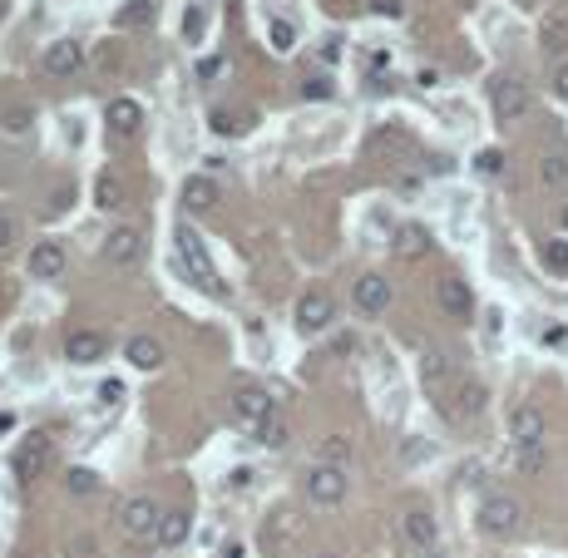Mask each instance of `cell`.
<instances>
[{
    "mask_svg": "<svg viewBox=\"0 0 568 558\" xmlns=\"http://www.w3.org/2000/svg\"><path fill=\"white\" fill-rule=\"evenodd\" d=\"M178 267L188 272V282H198L208 297H223L227 287H223V277H217V267H213V258H208V247H203V237L198 233H178Z\"/></svg>",
    "mask_w": 568,
    "mask_h": 558,
    "instance_id": "obj_1",
    "label": "cell"
},
{
    "mask_svg": "<svg viewBox=\"0 0 568 558\" xmlns=\"http://www.w3.org/2000/svg\"><path fill=\"white\" fill-rule=\"evenodd\" d=\"M119 529H124V539H134V543H159L163 509L153 500H129L124 509H119Z\"/></svg>",
    "mask_w": 568,
    "mask_h": 558,
    "instance_id": "obj_2",
    "label": "cell"
},
{
    "mask_svg": "<svg viewBox=\"0 0 568 558\" xmlns=\"http://www.w3.org/2000/svg\"><path fill=\"white\" fill-rule=\"evenodd\" d=\"M479 529L489 533V539H514L519 533V519H524V509H519V500H510V494H489L485 504H479Z\"/></svg>",
    "mask_w": 568,
    "mask_h": 558,
    "instance_id": "obj_3",
    "label": "cell"
},
{
    "mask_svg": "<svg viewBox=\"0 0 568 558\" xmlns=\"http://www.w3.org/2000/svg\"><path fill=\"white\" fill-rule=\"evenodd\" d=\"M307 500L311 504H321V509H336L346 500V469L342 465H311L307 469Z\"/></svg>",
    "mask_w": 568,
    "mask_h": 558,
    "instance_id": "obj_4",
    "label": "cell"
},
{
    "mask_svg": "<svg viewBox=\"0 0 568 558\" xmlns=\"http://www.w3.org/2000/svg\"><path fill=\"white\" fill-rule=\"evenodd\" d=\"M435 307L450 321H469L475 317V292H469V282H460V277H440L435 282Z\"/></svg>",
    "mask_w": 568,
    "mask_h": 558,
    "instance_id": "obj_5",
    "label": "cell"
},
{
    "mask_svg": "<svg viewBox=\"0 0 568 558\" xmlns=\"http://www.w3.org/2000/svg\"><path fill=\"white\" fill-rule=\"evenodd\" d=\"M401 533H405V543H410L415 553H435V543H440L435 514H430V509H420V504H410L405 514H401Z\"/></svg>",
    "mask_w": 568,
    "mask_h": 558,
    "instance_id": "obj_6",
    "label": "cell"
},
{
    "mask_svg": "<svg viewBox=\"0 0 568 558\" xmlns=\"http://www.w3.org/2000/svg\"><path fill=\"white\" fill-rule=\"evenodd\" d=\"M331 321H336V301L326 292H307L297 301V332L301 336H321Z\"/></svg>",
    "mask_w": 568,
    "mask_h": 558,
    "instance_id": "obj_7",
    "label": "cell"
},
{
    "mask_svg": "<svg viewBox=\"0 0 568 558\" xmlns=\"http://www.w3.org/2000/svg\"><path fill=\"white\" fill-rule=\"evenodd\" d=\"M391 282H385L381 272H366V277H356V287H352V301H356V311L361 317H381L385 307H391Z\"/></svg>",
    "mask_w": 568,
    "mask_h": 558,
    "instance_id": "obj_8",
    "label": "cell"
},
{
    "mask_svg": "<svg viewBox=\"0 0 568 558\" xmlns=\"http://www.w3.org/2000/svg\"><path fill=\"white\" fill-rule=\"evenodd\" d=\"M233 416H237V426L258 430L262 420H272V416H277V400H272L268 391H258V385H247V391H237V395H233Z\"/></svg>",
    "mask_w": 568,
    "mask_h": 558,
    "instance_id": "obj_9",
    "label": "cell"
},
{
    "mask_svg": "<svg viewBox=\"0 0 568 558\" xmlns=\"http://www.w3.org/2000/svg\"><path fill=\"white\" fill-rule=\"evenodd\" d=\"M494 119L500 124H514V119H524L529 114V89L519 79H494Z\"/></svg>",
    "mask_w": 568,
    "mask_h": 558,
    "instance_id": "obj_10",
    "label": "cell"
},
{
    "mask_svg": "<svg viewBox=\"0 0 568 558\" xmlns=\"http://www.w3.org/2000/svg\"><path fill=\"white\" fill-rule=\"evenodd\" d=\"M104 258H109V267H139L143 233H139V227H114V233L104 237Z\"/></svg>",
    "mask_w": 568,
    "mask_h": 558,
    "instance_id": "obj_11",
    "label": "cell"
},
{
    "mask_svg": "<svg viewBox=\"0 0 568 558\" xmlns=\"http://www.w3.org/2000/svg\"><path fill=\"white\" fill-rule=\"evenodd\" d=\"M65 267H69L65 242H35L30 247V277L35 282H55V277H65Z\"/></svg>",
    "mask_w": 568,
    "mask_h": 558,
    "instance_id": "obj_12",
    "label": "cell"
},
{
    "mask_svg": "<svg viewBox=\"0 0 568 558\" xmlns=\"http://www.w3.org/2000/svg\"><path fill=\"white\" fill-rule=\"evenodd\" d=\"M45 469H50V435H30V440L16 450V475L20 479H40Z\"/></svg>",
    "mask_w": 568,
    "mask_h": 558,
    "instance_id": "obj_13",
    "label": "cell"
},
{
    "mask_svg": "<svg viewBox=\"0 0 568 558\" xmlns=\"http://www.w3.org/2000/svg\"><path fill=\"white\" fill-rule=\"evenodd\" d=\"M217 203H223V188H217V178H208V174L184 178V208H188V213H213Z\"/></svg>",
    "mask_w": 568,
    "mask_h": 558,
    "instance_id": "obj_14",
    "label": "cell"
},
{
    "mask_svg": "<svg viewBox=\"0 0 568 558\" xmlns=\"http://www.w3.org/2000/svg\"><path fill=\"white\" fill-rule=\"evenodd\" d=\"M510 440H514V450H524V445H543V416L534 405L510 410Z\"/></svg>",
    "mask_w": 568,
    "mask_h": 558,
    "instance_id": "obj_15",
    "label": "cell"
},
{
    "mask_svg": "<svg viewBox=\"0 0 568 558\" xmlns=\"http://www.w3.org/2000/svg\"><path fill=\"white\" fill-rule=\"evenodd\" d=\"M79 65H84V45H79V40H55V45H45V69H50V75L69 79Z\"/></svg>",
    "mask_w": 568,
    "mask_h": 558,
    "instance_id": "obj_16",
    "label": "cell"
},
{
    "mask_svg": "<svg viewBox=\"0 0 568 558\" xmlns=\"http://www.w3.org/2000/svg\"><path fill=\"white\" fill-rule=\"evenodd\" d=\"M124 356H129V366H134V371H159L163 366V342H159V336H129Z\"/></svg>",
    "mask_w": 568,
    "mask_h": 558,
    "instance_id": "obj_17",
    "label": "cell"
},
{
    "mask_svg": "<svg viewBox=\"0 0 568 558\" xmlns=\"http://www.w3.org/2000/svg\"><path fill=\"white\" fill-rule=\"evenodd\" d=\"M65 356L75 361V366H94V361L104 356V336L100 332H69L65 336Z\"/></svg>",
    "mask_w": 568,
    "mask_h": 558,
    "instance_id": "obj_18",
    "label": "cell"
},
{
    "mask_svg": "<svg viewBox=\"0 0 568 558\" xmlns=\"http://www.w3.org/2000/svg\"><path fill=\"white\" fill-rule=\"evenodd\" d=\"M104 119H109V129H114L119 139H129V133H139V124H143V109L134 100H109Z\"/></svg>",
    "mask_w": 568,
    "mask_h": 558,
    "instance_id": "obj_19",
    "label": "cell"
},
{
    "mask_svg": "<svg viewBox=\"0 0 568 558\" xmlns=\"http://www.w3.org/2000/svg\"><path fill=\"white\" fill-rule=\"evenodd\" d=\"M395 252H401L405 262H420L430 252V233L420 223H405V227H395Z\"/></svg>",
    "mask_w": 568,
    "mask_h": 558,
    "instance_id": "obj_20",
    "label": "cell"
},
{
    "mask_svg": "<svg viewBox=\"0 0 568 558\" xmlns=\"http://www.w3.org/2000/svg\"><path fill=\"white\" fill-rule=\"evenodd\" d=\"M420 381H426L430 391H440V385L450 381V356H445L440 346H426V351H420Z\"/></svg>",
    "mask_w": 568,
    "mask_h": 558,
    "instance_id": "obj_21",
    "label": "cell"
},
{
    "mask_svg": "<svg viewBox=\"0 0 568 558\" xmlns=\"http://www.w3.org/2000/svg\"><path fill=\"white\" fill-rule=\"evenodd\" d=\"M539 40H543V50H568V5H559L553 16H543Z\"/></svg>",
    "mask_w": 568,
    "mask_h": 558,
    "instance_id": "obj_22",
    "label": "cell"
},
{
    "mask_svg": "<svg viewBox=\"0 0 568 558\" xmlns=\"http://www.w3.org/2000/svg\"><path fill=\"white\" fill-rule=\"evenodd\" d=\"M258 445H262V450H287V445H292V426L282 420V410L258 426Z\"/></svg>",
    "mask_w": 568,
    "mask_h": 558,
    "instance_id": "obj_23",
    "label": "cell"
},
{
    "mask_svg": "<svg viewBox=\"0 0 568 558\" xmlns=\"http://www.w3.org/2000/svg\"><path fill=\"white\" fill-rule=\"evenodd\" d=\"M94 203H100L104 213L124 208V178H119V174H104L100 184H94Z\"/></svg>",
    "mask_w": 568,
    "mask_h": 558,
    "instance_id": "obj_24",
    "label": "cell"
},
{
    "mask_svg": "<svg viewBox=\"0 0 568 558\" xmlns=\"http://www.w3.org/2000/svg\"><path fill=\"white\" fill-rule=\"evenodd\" d=\"M268 40H272L277 55H292L297 50V26H292V20H282V16H272L268 20Z\"/></svg>",
    "mask_w": 568,
    "mask_h": 558,
    "instance_id": "obj_25",
    "label": "cell"
},
{
    "mask_svg": "<svg viewBox=\"0 0 568 558\" xmlns=\"http://www.w3.org/2000/svg\"><path fill=\"white\" fill-rule=\"evenodd\" d=\"M539 184H543V188L568 184V159H563V153H549V159L539 163Z\"/></svg>",
    "mask_w": 568,
    "mask_h": 558,
    "instance_id": "obj_26",
    "label": "cell"
},
{
    "mask_svg": "<svg viewBox=\"0 0 568 558\" xmlns=\"http://www.w3.org/2000/svg\"><path fill=\"white\" fill-rule=\"evenodd\" d=\"M188 539V514H163V529H159V543L163 549H178Z\"/></svg>",
    "mask_w": 568,
    "mask_h": 558,
    "instance_id": "obj_27",
    "label": "cell"
},
{
    "mask_svg": "<svg viewBox=\"0 0 568 558\" xmlns=\"http://www.w3.org/2000/svg\"><path fill=\"white\" fill-rule=\"evenodd\" d=\"M346 459H352V440H346V435H326L321 440V465H342L346 469Z\"/></svg>",
    "mask_w": 568,
    "mask_h": 558,
    "instance_id": "obj_28",
    "label": "cell"
},
{
    "mask_svg": "<svg viewBox=\"0 0 568 558\" xmlns=\"http://www.w3.org/2000/svg\"><path fill=\"white\" fill-rule=\"evenodd\" d=\"M479 410H485V385H460V410H455V416H479Z\"/></svg>",
    "mask_w": 568,
    "mask_h": 558,
    "instance_id": "obj_29",
    "label": "cell"
},
{
    "mask_svg": "<svg viewBox=\"0 0 568 558\" xmlns=\"http://www.w3.org/2000/svg\"><path fill=\"white\" fill-rule=\"evenodd\" d=\"M543 267H549L553 277H563L568 272V242H549V247H543Z\"/></svg>",
    "mask_w": 568,
    "mask_h": 558,
    "instance_id": "obj_30",
    "label": "cell"
},
{
    "mask_svg": "<svg viewBox=\"0 0 568 558\" xmlns=\"http://www.w3.org/2000/svg\"><path fill=\"white\" fill-rule=\"evenodd\" d=\"M475 174H479V178H500V174H504V153H500V149H485V153L475 159Z\"/></svg>",
    "mask_w": 568,
    "mask_h": 558,
    "instance_id": "obj_31",
    "label": "cell"
},
{
    "mask_svg": "<svg viewBox=\"0 0 568 558\" xmlns=\"http://www.w3.org/2000/svg\"><path fill=\"white\" fill-rule=\"evenodd\" d=\"M336 94V84L326 79V75H311V79H301V100H331Z\"/></svg>",
    "mask_w": 568,
    "mask_h": 558,
    "instance_id": "obj_32",
    "label": "cell"
},
{
    "mask_svg": "<svg viewBox=\"0 0 568 558\" xmlns=\"http://www.w3.org/2000/svg\"><path fill=\"white\" fill-rule=\"evenodd\" d=\"M65 484H69V494H94V484H100V475H94V469H69V475H65Z\"/></svg>",
    "mask_w": 568,
    "mask_h": 558,
    "instance_id": "obj_33",
    "label": "cell"
},
{
    "mask_svg": "<svg viewBox=\"0 0 568 558\" xmlns=\"http://www.w3.org/2000/svg\"><path fill=\"white\" fill-rule=\"evenodd\" d=\"M519 469H524V475H539L543 469V445H524V450H519Z\"/></svg>",
    "mask_w": 568,
    "mask_h": 558,
    "instance_id": "obj_34",
    "label": "cell"
},
{
    "mask_svg": "<svg viewBox=\"0 0 568 558\" xmlns=\"http://www.w3.org/2000/svg\"><path fill=\"white\" fill-rule=\"evenodd\" d=\"M16 237H20V223H16V213H5V208H0V252H5Z\"/></svg>",
    "mask_w": 568,
    "mask_h": 558,
    "instance_id": "obj_35",
    "label": "cell"
},
{
    "mask_svg": "<svg viewBox=\"0 0 568 558\" xmlns=\"http://www.w3.org/2000/svg\"><path fill=\"white\" fill-rule=\"evenodd\" d=\"M539 342H543V346H553V351L568 346V326H559V321H553V326H543V336H539Z\"/></svg>",
    "mask_w": 568,
    "mask_h": 558,
    "instance_id": "obj_36",
    "label": "cell"
},
{
    "mask_svg": "<svg viewBox=\"0 0 568 558\" xmlns=\"http://www.w3.org/2000/svg\"><path fill=\"white\" fill-rule=\"evenodd\" d=\"M35 124V119L26 114V109H10V114H5V133H26Z\"/></svg>",
    "mask_w": 568,
    "mask_h": 558,
    "instance_id": "obj_37",
    "label": "cell"
},
{
    "mask_svg": "<svg viewBox=\"0 0 568 558\" xmlns=\"http://www.w3.org/2000/svg\"><path fill=\"white\" fill-rule=\"evenodd\" d=\"M371 10H376V16H391V20H401V0H371Z\"/></svg>",
    "mask_w": 568,
    "mask_h": 558,
    "instance_id": "obj_38",
    "label": "cell"
},
{
    "mask_svg": "<svg viewBox=\"0 0 568 558\" xmlns=\"http://www.w3.org/2000/svg\"><path fill=\"white\" fill-rule=\"evenodd\" d=\"M213 129H217V133H237L243 124H233V114H223V109H217V114H213Z\"/></svg>",
    "mask_w": 568,
    "mask_h": 558,
    "instance_id": "obj_39",
    "label": "cell"
},
{
    "mask_svg": "<svg viewBox=\"0 0 568 558\" xmlns=\"http://www.w3.org/2000/svg\"><path fill=\"white\" fill-rule=\"evenodd\" d=\"M184 35H188V40H198V35H203V10H193V16L184 20Z\"/></svg>",
    "mask_w": 568,
    "mask_h": 558,
    "instance_id": "obj_40",
    "label": "cell"
},
{
    "mask_svg": "<svg viewBox=\"0 0 568 558\" xmlns=\"http://www.w3.org/2000/svg\"><path fill=\"white\" fill-rule=\"evenodd\" d=\"M227 484H233V490H247V484H252V469H247V465L233 469V475H227Z\"/></svg>",
    "mask_w": 568,
    "mask_h": 558,
    "instance_id": "obj_41",
    "label": "cell"
},
{
    "mask_svg": "<svg viewBox=\"0 0 568 558\" xmlns=\"http://www.w3.org/2000/svg\"><path fill=\"white\" fill-rule=\"evenodd\" d=\"M553 89H559V100H568V65L559 69V75H553Z\"/></svg>",
    "mask_w": 568,
    "mask_h": 558,
    "instance_id": "obj_42",
    "label": "cell"
},
{
    "mask_svg": "<svg viewBox=\"0 0 568 558\" xmlns=\"http://www.w3.org/2000/svg\"><path fill=\"white\" fill-rule=\"evenodd\" d=\"M217 69H223V59H203V65H198V75H203V79H213Z\"/></svg>",
    "mask_w": 568,
    "mask_h": 558,
    "instance_id": "obj_43",
    "label": "cell"
},
{
    "mask_svg": "<svg viewBox=\"0 0 568 558\" xmlns=\"http://www.w3.org/2000/svg\"><path fill=\"white\" fill-rule=\"evenodd\" d=\"M223 558H243V539H227L223 543Z\"/></svg>",
    "mask_w": 568,
    "mask_h": 558,
    "instance_id": "obj_44",
    "label": "cell"
},
{
    "mask_svg": "<svg viewBox=\"0 0 568 558\" xmlns=\"http://www.w3.org/2000/svg\"><path fill=\"white\" fill-rule=\"evenodd\" d=\"M559 223H563V227H568V203H563V213H559Z\"/></svg>",
    "mask_w": 568,
    "mask_h": 558,
    "instance_id": "obj_45",
    "label": "cell"
},
{
    "mask_svg": "<svg viewBox=\"0 0 568 558\" xmlns=\"http://www.w3.org/2000/svg\"><path fill=\"white\" fill-rule=\"evenodd\" d=\"M317 558H336V553H317Z\"/></svg>",
    "mask_w": 568,
    "mask_h": 558,
    "instance_id": "obj_46",
    "label": "cell"
}]
</instances>
